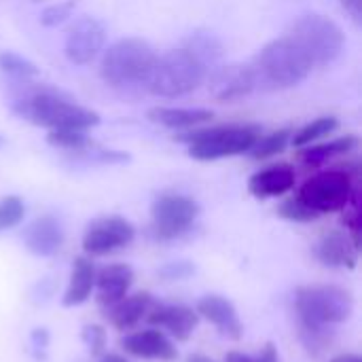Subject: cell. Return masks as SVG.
<instances>
[{
    "mask_svg": "<svg viewBox=\"0 0 362 362\" xmlns=\"http://www.w3.org/2000/svg\"><path fill=\"white\" fill-rule=\"evenodd\" d=\"M257 87L278 91L303 83L314 70L303 51L284 34L269 40L250 62Z\"/></svg>",
    "mask_w": 362,
    "mask_h": 362,
    "instance_id": "2",
    "label": "cell"
},
{
    "mask_svg": "<svg viewBox=\"0 0 362 362\" xmlns=\"http://www.w3.org/2000/svg\"><path fill=\"white\" fill-rule=\"evenodd\" d=\"M358 250L352 238L344 231H331L322 235V240L316 246V257L327 267H356L358 263Z\"/></svg>",
    "mask_w": 362,
    "mask_h": 362,
    "instance_id": "19",
    "label": "cell"
},
{
    "mask_svg": "<svg viewBox=\"0 0 362 362\" xmlns=\"http://www.w3.org/2000/svg\"><path fill=\"white\" fill-rule=\"evenodd\" d=\"M199 216V204L180 193H165L153 202V231L161 240H174L187 233Z\"/></svg>",
    "mask_w": 362,
    "mask_h": 362,
    "instance_id": "9",
    "label": "cell"
},
{
    "mask_svg": "<svg viewBox=\"0 0 362 362\" xmlns=\"http://www.w3.org/2000/svg\"><path fill=\"white\" fill-rule=\"evenodd\" d=\"M134 238H136V229L127 218L102 216L87 227L83 235V250L89 257H106L129 246Z\"/></svg>",
    "mask_w": 362,
    "mask_h": 362,
    "instance_id": "10",
    "label": "cell"
},
{
    "mask_svg": "<svg viewBox=\"0 0 362 362\" xmlns=\"http://www.w3.org/2000/svg\"><path fill=\"white\" fill-rule=\"evenodd\" d=\"M104 42H106L104 23L95 17L85 15V17L76 19L74 25L68 30L66 42H64V53L72 64L85 66L100 55V51L104 49Z\"/></svg>",
    "mask_w": 362,
    "mask_h": 362,
    "instance_id": "11",
    "label": "cell"
},
{
    "mask_svg": "<svg viewBox=\"0 0 362 362\" xmlns=\"http://www.w3.org/2000/svg\"><path fill=\"white\" fill-rule=\"evenodd\" d=\"M331 362H362V358L358 354H339V356H335Z\"/></svg>",
    "mask_w": 362,
    "mask_h": 362,
    "instance_id": "36",
    "label": "cell"
},
{
    "mask_svg": "<svg viewBox=\"0 0 362 362\" xmlns=\"http://www.w3.org/2000/svg\"><path fill=\"white\" fill-rule=\"evenodd\" d=\"M98 362H127L123 356H119V354H104L102 358Z\"/></svg>",
    "mask_w": 362,
    "mask_h": 362,
    "instance_id": "37",
    "label": "cell"
},
{
    "mask_svg": "<svg viewBox=\"0 0 362 362\" xmlns=\"http://www.w3.org/2000/svg\"><path fill=\"white\" fill-rule=\"evenodd\" d=\"M134 284V269L125 263L106 265L100 272H95V288H98V301L108 308L123 299Z\"/></svg>",
    "mask_w": 362,
    "mask_h": 362,
    "instance_id": "17",
    "label": "cell"
},
{
    "mask_svg": "<svg viewBox=\"0 0 362 362\" xmlns=\"http://www.w3.org/2000/svg\"><path fill=\"white\" fill-rule=\"evenodd\" d=\"M151 308H153V297L148 293L125 295L123 299L106 308V320L117 331H127L136 327L140 320H144Z\"/></svg>",
    "mask_w": 362,
    "mask_h": 362,
    "instance_id": "20",
    "label": "cell"
},
{
    "mask_svg": "<svg viewBox=\"0 0 362 362\" xmlns=\"http://www.w3.org/2000/svg\"><path fill=\"white\" fill-rule=\"evenodd\" d=\"M295 187V170L286 163L269 165L265 170H259L248 180V191L257 199H269L288 193Z\"/></svg>",
    "mask_w": 362,
    "mask_h": 362,
    "instance_id": "18",
    "label": "cell"
},
{
    "mask_svg": "<svg viewBox=\"0 0 362 362\" xmlns=\"http://www.w3.org/2000/svg\"><path fill=\"white\" fill-rule=\"evenodd\" d=\"M146 320L153 327H159L168 331V337H174L176 341H187L199 322V316L193 308L189 305H155L148 310Z\"/></svg>",
    "mask_w": 362,
    "mask_h": 362,
    "instance_id": "14",
    "label": "cell"
},
{
    "mask_svg": "<svg viewBox=\"0 0 362 362\" xmlns=\"http://www.w3.org/2000/svg\"><path fill=\"white\" fill-rule=\"evenodd\" d=\"M354 180L344 170H325L303 182L297 197L318 216L346 210L354 199Z\"/></svg>",
    "mask_w": 362,
    "mask_h": 362,
    "instance_id": "8",
    "label": "cell"
},
{
    "mask_svg": "<svg viewBox=\"0 0 362 362\" xmlns=\"http://www.w3.org/2000/svg\"><path fill=\"white\" fill-rule=\"evenodd\" d=\"M204 78L206 68L191 51L182 47L157 55L144 85L157 98H182L195 91Z\"/></svg>",
    "mask_w": 362,
    "mask_h": 362,
    "instance_id": "3",
    "label": "cell"
},
{
    "mask_svg": "<svg viewBox=\"0 0 362 362\" xmlns=\"http://www.w3.org/2000/svg\"><path fill=\"white\" fill-rule=\"evenodd\" d=\"M187 51H191L199 62L202 66L208 70V66H214L221 55H223V42L216 34L208 32V30H197L189 36L187 40Z\"/></svg>",
    "mask_w": 362,
    "mask_h": 362,
    "instance_id": "24",
    "label": "cell"
},
{
    "mask_svg": "<svg viewBox=\"0 0 362 362\" xmlns=\"http://www.w3.org/2000/svg\"><path fill=\"white\" fill-rule=\"evenodd\" d=\"M295 310L308 333H320L331 325L346 322L354 312V299L348 291L331 284L299 286Z\"/></svg>",
    "mask_w": 362,
    "mask_h": 362,
    "instance_id": "4",
    "label": "cell"
},
{
    "mask_svg": "<svg viewBox=\"0 0 362 362\" xmlns=\"http://www.w3.org/2000/svg\"><path fill=\"white\" fill-rule=\"evenodd\" d=\"M121 348L136 358L144 361L172 362L178 358V350L174 341L161 329H144L129 333L121 339Z\"/></svg>",
    "mask_w": 362,
    "mask_h": 362,
    "instance_id": "13",
    "label": "cell"
},
{
    "mask_svg": "<svg viewBox=\"0 0 362 362\" xmlns=\"http://www.w3.org/2000/svg\"><path fill=\"white\" fill-rule=\"evenodd\" d=\"M11 110L34 125L53 129L87 132L100 125V115L76 104L70 95L53 87H34L11 104Z\"/></svg>",
    "mask_w": 362,
    "mask_h": 362,
    "instance_id": "1",
    "label": "cell"
},
{
    "mask_svg": "<svg viewBox=\"0 0 362 362\" xmlns=\"http://www.w3.org/2000/svg\"><path fill=\"white\" fill-rule=\"evenodd\" d=\"M0 144H2V138H0Z\"/></svg>",
    "mask_w": 362,
    "mask_h": 362,
    "instance_id": "39",
    "label": "cell"
},
{
    "mask_svg": "<svg viewBox=\"0 0 362 362\" xmlns=\"http://www.w3.org/2000/svg\"><path fill=\"white\" fill-rule=\"evenodd\" d=\"M25 216V204L17 195H6L0 199V233L17 227Z\"/></svg>",
    "mask_w": 362,
    "mask_h": 362,
    "instance_id": "29",
    "label": "cell"
},
{
    "mask_svg": "<svg viewBox=\"0 0 362 362\" xmlns=\"http://www.w3.org/2000/svg\"><path fill=\"white\" fill-rule=\"evenodd\" d=\"M261 136L259 125L229 123L210 129H197L178 136L180 142L189 144V155L199 161H216L248 153Z\"/></svg>",
    "mask_w": 362,
    "mask_h": 362,
    "instance_id": "6",
    "label": "cell"
},
{
    "mask_svg": "<svg viewBox=\"0 0 362 362\" xmlns=\"http://www.w3.org/2000/svg\"><path fill=\"white\" fill-rule=\"evenodd\" d=\"M148 119L168 129H191L214 119L210 108H189V106H157L148 110Z\"/></svg>",
    "mask_w": 362,
    "mask_h": 362,
    "instance_id": "21",
    "label": "cell"
},
{
    "mask_svg": "<svg viewBox=\"0 0 362 362\" xmlns=\"http://www.w3.org/2000/svg\"><path fill=\"white\" fill-rule=\"evenodd\" d=\"M291 140V132L288 129H278V132H272L267 136H259V140L255 142V146L248 151L255 159H267V157H274L278 153H282L286 148Z\"/></svg>",
    "mask_w": 362,
    "mask_h": 362,
    "instance_id": "27",
    "label": "cell"
},
{
    "mask_svg": "<svg viewBox=\"0 0 362 362\" xmlns=\"http://www.w3.org/2000/svg\"><path fill=\"white\" fill-rule=\"evenodd\" d=\"M193 272V267L191 265H187V263H172V265H168L165 269H163V274L165 276H170L172 280L176 278H185V276H189Z\"/></svg>",
    "mask_w": 362,
    "mask_h": 362,
    "instance_id": "34",
    "label": "cell"
},
{
    "mask_svg": "<svg viewBox=\"0 0 362 362\" xmlns=\"http://www.w3.org/2000/svg\"><path fill=\"white\" fill-rule=\"evenodd\" d=\"M47 142L55 148L70 151V153H83L93 146L87 132H76V129H53L47 134Z\"/></svg>",
    "mask_w": 362,
    "mask_h": 362,
    "instance_id": "26",
    "label": "cell"
},
{
    "mask_svg": "<svg viewBox=\"0 0 362 362\" xmlns=\"http://www.w3.org/2000/svg\"><path fill=\"white\" fill-rule=\"evenodd\" d=\"M195 312H197L199 318L212 322L218 329L221 335H225L229 339H235V341L242 339L244 327H242V320L238 316L235 305L229 299H225L221 295H206V297L199 299Z\"/></svg>",
    "mask_w": 362,
    "mask_h": 362,
    "instance_id": "15",
    "label": "cell"
},
{
    "mask_svg": "<svg viewBox=\"0 0 362 362\" xmlns=\"http://www.w3.org/2000/svg\"><path fill=\"white\" fill-rule=\"evenodd\" d=\"M74 6H76V0H64V2H57V4H49L40 13V23L47 25V28H53V25L64 23L72 15Z\"/></svg>",
    "mask_w": 362,
    "mask_h": 362,
    "instance_id": "31",
    "label": "cell"
},
{
    "mask_svg": "<svg viewBox=\"0 0 362 362\" xmlns=\"http://www.w3.org/2000/svg\"><path fill=\"white\" fill-rule=\"evenodd\" d=\"M157 53L142 38H121L112 42L100 62L102 78L112 87H134L144 85Z\"/></svg>",
    "mask_w": 362,
    "mask_h": 362,
    "instance_id": "7",
    "label": "cell"
},
{
    "mask_svg": "<svg viewBox=\"0 0 362 362\" xmlns=\"http://www.w3.org/2000/svg\"><path fill=\"white\" fill-rule=\"evenodd\" d=\"M278 214L282 218L295 221V223H310V221H316L318 218V214L312 208H308L299 197H291V199L282 202L280 208H278Z\"/></svg>",
    "mask_w": 362,
    "mask_h": 362,
    "instance_id": "30",
    "label": "cell"
},
{
    "mask_svg": "<svg viewBox=\"0 0 362 362\" xmlns=\"http://www.w3.org/2000/svg\"><path fill=\"white\" fill-rule=\"evenodd\" d=\"M337 129V119L335 117H318L312 123H308L305 127H301L295 136H291L293 144L297 148L310 146L312 142L320 140L322 136H329Z\"/></svg>",
    "mask_w": 362,
    "mask_h": 362,
    "instance_id": "25",
    "label": "cell"
},
{
    "mask_svg": "<svg viewBox=\"0 0 362 362\" xmlns=\"http://www.w3.org/2000/svg\"><path fill=\"white\" fill-rule=\"evenodd\" d=\"M83 335H85V341H87L89 350L100 352L104 348V331L100 327H87Z\"/></svg>",
    "mask_w": 362,
    "mask_h": 362,
    "instance_id": "33",
    "label": "cell"
},
{
    "mask_svg": "<svg viewBox=\"0 0 362 362\" xmlns=\"http://www.w3.org/2000/svg\"><path fill=\"white\" fill-rule=\"evenodd\" d=\"M341 8L354 19V21H361L362 19V0H339Z\"/></svg>",
    "mask_w": 362,
    "mask_h": 362,
    "instance_id": "35",
    "label": "cell"
},
{
    "mask_svg": "<svg viewBox=\"0 0 362 362\" xmlns=\"http://www.w3.org/2000/svg\"><path fill=\"white\" fill-rule=\"evenodd\" d=\"M356 146V138L354 136H344V138H335L331 142H322V144H314V146H303V151L299 153V159L310 165V168H318L327 161H331L333 157L346 155Z\"/></svg>",
    "mask_w": 362,
    "mask_h": 362,
    "instance_id": "23",
    "label": "cell"
},
{
    "mask_svg": "<svg viewBox=\"0 0 362 362\" xmlns=\"http://www.w3.org/2000/svg\"><path fill=\"white\" fill-rule=\"evenodd\" d=\"M208 87L218 102H235L257 89V83L250 64H227L212 68Z\"/></svg>",
    "mask_w": 362,
    "mask_h": 362,
    "instance_id": "12",
    "label": "cell"
},
{
    "mask_svg": "<svg viewBox=\"0 0 362 362\" xmlns=\"http://www.w3.org/2000/svg\"><path fill=\"white\" fill-rule=\"evenodd\" d=\"M225 362H280L278 350L274 344H267L259 354H244V352H229L225 356Z\"/></svg>",
    "mask_w": 362,
    "mask_h": 362,
    "instance_id": "32",
    "label": "cell"
},
{
    "mask_svg": "<svg viewBox=\"0 0 362 362\" xmlns=\"http://www.w3.org/2000/svg\"><path fill=\"white\" fill-rule=\"evenodd\" d=\"M0 70L8 76L23 78V81L38 74L36 64H32L30 59H25L23 55H19L15 51H0Z\"/></svg>",
    "mask_w": 362,
    "mask_h": 362,
    "instance_id": "28",
    "label": "cell"
},
{
    "mask_svg": "<svg viewBox=\"0 0 362 362\" xmlns=\"http://www.w3.org/2000/svg\"><path fill=\"white\" fill-rule=\"evenodd\" d=\"M187 362H216V361H212V358H208V356H204V354H191V356L187 358Z\"/></svg>",
    "mask_w": 362,
    "mask_h": 362,
    "instance_id": "38",
    "label": "cell"
},
{
    "mask_svg": "<svg viewBox=\"0 0 362 362\" xmlns=\"http://www.w3.org/2000/svg\"><path fill=\"white\" fill-rule=\"evenodd\" d=\"M95 288V267L87 257L74 259L72 272H70V282L68 288L62 297L64 308H76L83 305Z\"/></svg>",
    "mask_w": 362,
    "mask_h": 362,
    "instance_id": "22",
    "label": "cell"
},
{
    "mask_svg": "<svg viewBox=\"0 0 362 362\" xmlns=\"http://www.w3.org/2000/svg\"><path fill=\"white\" fill-rule=\"evenodd\" d=\"M286 36L303 51L312 68L333 64L341 55L346 42V34L339 23L322 13H305L297 17Z\"/></svg>",
    "mask_w": 362,
    "mask_h": 362,
    "instance_id": "5",
    "label": "cell"
},
{
    "mask_svg": "<svg viewBox=\"0 0 362 362\" xmlns=\"http://www.w3.org/2000/svg\"><path fill=\"white\" fill-rule=\"evenodd\" d=\"M23 244L36 257H51L64 244V229L57 218L40 216L23 231Z\"/></svg>",
    "mask_w": 362,
    "mask_h": 362,
    "instance_id": "16",
    "label": "cell"
}]
</instances>
